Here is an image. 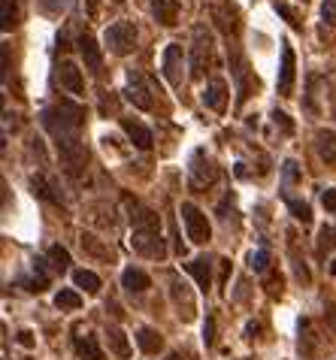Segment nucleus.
<instances>
[{"label": "nucleus", "mask_w": 336, "mask_h": 360, "mask_svg": "<svg viewBox=\"0 0 336 360\" xmlns=\"http://www.w3.org/2000/svg\"><path fill=\"white\" fill-rule=\"evenodd\" d=\"M82 122H85V109L76 103H58L43 112L46 131L58 139V152H61L70 173H76V169L85 167V161H88V152H85L82 139H79Z\"/></svg>", "instance_id": "nucleus-1"}, {"label": "nucleus", "mask_w": 336, "mask_h": 360, "mask_svg": "<svg viewBox=\"0 0 336 360\" xmlns=\"http://www.w3.org/2000/svg\"><path fill=\"white\" fill-rule=\"evenodd\" d=\"M191 76L194 79H203L212 67V34L206 25H197L194 34H191Z\"/></svg>", "instance_id": "nucleus-2"}, {"label": "nucleus", "mask_w": 336, "mask_h": 360, "mask_svg": "<svg viewBox=\"0 0 336 360\" xmlns=\"http://www.w3.org/2000/svg\"><path fill=\"white\" fill-rule=\"evenodd\" d=\"M215 179H219V167H215V161L203 148H197L191 155V167H188V185H191L194 191H206Z\"/></svg>", "instance_id": "nucleus-3"}, {"label": "nucleus", "mask_w": 336, "mask_h": 360, "mask_svg": "<svg viewBox=\"0 0 336 360\" xmlns=\"http://www.w3.org/2000/svg\"><path fill=\"white\" fill-rule=\"evenodd\" d=\"M103 43L118 58L131 55L136 49V25L134 22H115V25H110V27H106V34H103Z\"/></svg>", "instance_id": "nucleus-4"}, {"label": "nucleus", "mask_w": 336, "mask_h": 360, "mask_svg": "<svg viewBox=\"0 0 336 360\" xmlns=\"http://www.w3.org/2000/svg\"><path fill=\"white\" fill-rule=\"evenodd\" d=\"M227 58H231V73L236 79V106H243L245 100H249V94H252V85H258V79L252 76L249 61H245L243 52L236 46L227 49Z\"/></svg>", "instance_id": "nucleus-5"}, {"label": "nucleus", "mask_w": 336, "mask_h": 360, "mask_svg": "<svg viewBox=\"0 0 336 360\" xmlns=\"http://www.w3.org/2000/svg\"><path fill=\"white\" fill-rule=\"evenodd\" d=\"M182 221H185V230H188V239H191V243L206 245L212 239L209 218H206L194 203H182Z\"/></svg>", "instance_id": "nucleus-6"}, {"label": "nucleus", "mask_w": 336, "mask_h": 360, "mask_svg": "<svg viewBox=\"0 0 336 360\" xmlns=\"http://www.w3.org/2000/svg\"><path fill=\"white\" fill-rule=\"evenodd\" d=\"M131 245H134L136 255L152 257V261H164L167 257V245L161 239V230H134Z\"/></svg>", "instance_id": "nucleus-7"}, {"label": "nucleus", "mask_w": 336, "mask_h": 360, "mask_svg": "<svg viewBox=\"0 0 336 360\" xmlns=\"http://www.w3.org/2000/svg\"><path fill=\"white\" fill-rule=\"evenodd\" d=\"M170 297H173V306H176V312H179L182 321H194V315H197L194 294H191V288H188V282H182L179 276L170 278Z\"/></svg>", "instance_id": "nucleus-8"}, {"label": "nucleus", "mask_w": 336, "mask_h": 360, "mask_svg": "<svg viewBox=\"0 0 336 360\" xmlns=\"http://www.w3.org/2000/svg\"><path fill=\"white\" fill-rule=\"evenodd\" d=\"M124 209H127V218H131L134 230H161V218H157L149 206H143L140 200L124 197Z\"/></svg>", "instance_id": "nucleus-9"}, {"label": "nucleus", "mask_w": 336, "mask_h": 360, "mask_svg": "<svg viewBox=\"0 0 336 360\" xmlns=\"http://www.w3.org/2000/svg\"><path fill=\"white\" fill-rule=\"evenodd\" d=\"M124 97L131 100V103L136 109H143V112H149V109L155 106V100H152V91H149V85H146V79L140 73H127V85H124Z\"/></svg>", "instance_id": "nucleus-10"}, {"label": "nucleus", "mask_w": 336, "mask_h": 360, "mask_svg": "<svg viewBox=\"0 0 336 360\" xmlns=\"http://www.w3.org/2000/svg\"><path fill=\"white\" fill-rule=\"evenodd\" d=\"M161 70H164V79H167V82H170L173 88L182 85V46H179V43H170V46L164 49Z\"/></svg>", "instance_id": "nucleus-11"}, {"label": "nucleus", "mask_w": 336, "mask_h": 360, "mask_svg": "<svg viewBox=\"0 0 336 360\" xmlns=\"http://www.w3.org/2000/svg\"><path fill=\"white\" fill-rule=\"evenodd\" d=\"M294 79H297V58H294V49L285 46L282 49V67H279V94L282 97H291L294 91Z\"/></svg>", "instance_id": "nucleus-12"}, {"label": "nucleus", "mask_w": 336, "mask_h": 360, "mask_svg": "<svg viewBox=\"0 0 336 360\" xmlns=\"http://www.w3.org/2000/svg\"><path fill=\"white\" fill-rule=\"evenodd\" d=\"M203 103L209 109H215V112H224L227 109V82L221 76L209 79V85H206V91H203Z\"/></svg>", "instance_id": "nucleus-13"}, {"label": "nucleus", "mask_w": 336, "mask_h": 360, "mask_svg": "<svg viewBox=\"0 0 336 360\" xmlns=\"http://www.w3.org/2000/svg\"><path fill=\"white\" fill-rule=\"evenodd\" d=\"M58 82H61L64 91H70V94H82V70H79L73 61H64L61 67H58Z\"/></svg>", "instance_id": "nucleus-14"}, {"label": "nucleus", "mask_w": 336, "mask_h": 360, "mask_svg": "<svg viewBox=\"0 0 336 360\" xmlns=\"http://www.w3.org/2000/svg\"><path fill=\"white\" fill-rule=\"evenodd\" d=\"M79 52L85 58V67L94 70V73H101L103 67V55H101V46H97V39L91 34H79Z\"/></svg>", "instance_id": "nucleus-15"}, {"label": "nucleus", "mask_w": 336, "mask_h": 360, "mask_svg": "<svg viewBox=\"0 0 336 360\" xmlns=\"http://www.w3.org/2000/svg\"><path fill=\"white\" fill-rule=\"evenodd\" d=\"M122 127H124V134L131 136V143L136 146V148H152V131L146 124H140L136 118H122Z\"/></svg>", "instance_id": "nucleus-16"}, {"label": "nucleus", "mask_w": 336, "mask_h": 360, "mask_svg": "<svg viewBox=\"0 0 336 360\" xmlns=\"http://www.w3.org/2000/svg\"><path fill=\"white\" fill-rule=\"evenodd\" d=\"M315 148H318V158L324 164H336V131L324 127L315 134Z\"/></svg>", "instance_id": "nucleus-17"}, {"label": "nucleus", "mask_w": 336, "mask_h": 360, "mask_svg": "<svg viewBox=\"0 0 336 360\" xmlns=\"http://www.w3.org/2000/svg\"><path fill=\"white\" fill-rule=\"evenodd\" d=\"M152 13L164 27H173L179 22V0H152Z\"/></svg>", "instance_id": "nucleus-18"}, {"label": "nucleus", "mask_w": 336, "mask_h": 360, "mask_svg": "<svg viewBox=\"0 0 336 360\" xmlns=\"http://www.w3.org/2000/svg\"><path fill=\"white\" fill-rule=\"evenodd\" d=\"M122 285H124L131 294H143V291H149V288H152V278L146 276L143 269L127 266V269H124V276H122Z\"/></svg>", "instance_id": "nucleus-19"}, {"label": "nucleus", "mask_w": 336, "mask_h": 360, "mask_svg": "<svg viewBox=\"0 0 336 360\" xmlns=\"http://www.w3.org/2000/svg\"><path fill=\"white\" fill-rule=\"evenodd\" d=\"M185 269L197 278V285H200L203 291H209L212 288V264L206 261V257H194L191 264H185Z\"/></svg>", "instance_id": "nucleus-20"}, {"label": "nucleus", "mask_w": 336, "mask_h": 360, "mask_svg": "<svg viewBox=\"0 0 336 360\" xmlns=\"http://www.w3.org/2000/svg\"><path fill=\"white\" fill-rule=\"evenodd\" d=\"M136 345H140L146 354H157L164 348V336L157 333V330H152V327H140L136 330Z\"/></svg>", "instance_id": "nucleus-21"}, {"label": "nucleus", "mask_w": 336, "mask_h": 360, "mask_svg": "<svg viewBox=\"0 0 336 360\" xmlns=\"http://www.w3.org/2000/svg\"><path fill=\"white\" fill-rule=\"evenodd\" d=\"M76 354L82 360H106L103 348L97 345V336H76Z\"/></svg>", "instance_id": "nucleus-22"}, {"label": "nucleus", "mask_w": 336, "mask_h": 360, "mask_svg": "<svg viewBox=\"0 0 336 360\" xmlns=\"http://www.w3.org/2000/svg\"><path fill=\"white\" fill-rule=\"evenodd\" d=\"M106 339H110V348H112L115 357H122V360L131 357V342H127V336H124L122 327H110V330H106Z\"/></svg>", "instance_id": "nucleus-23"}, {"label": "nucleus", "mask_w": 336, "mask_h": 360, "mask_svg": "<svg viewBox=\"0 0 336 360\" xmlns=\"http://www.w3.org/2000/svg\"><path fill=\"white\" fill-rule=\"evenodd\" d=\"M79 243H82V252L101 257V261H110V257H112V248H106L101 239L91 236V233H82V236H79Z\"/></svg>", "instance_id": "nucleus-24"}, {"label": "nucleus", "mask_w": 336, "mask_h": 360, "mask_svg": "<svg viewBox=\"0 0 336 360\" xmlns=\"http://www.w3.org/2000/svg\"><path fill=\"white\" fill-rule=\"evenodd\" d=\"M18 22V6L15 0H0V27H4V34H9Z\"/></svg>", "instance_id": "nucleus-25"}, {"label": "nucleus", "mask_w": 336, "mask_h": 360, "mask_svg": "<svg viewBox=\"0 0 336 360\" xmlns=\"http://www.w3.org/2000/svg\"><path fill=\"white\" fill-rule=\"evenodd\" d=\"M73 282H76V288H82L85 294H97V291H101V278H97L91 269H76Z\"/></svg>", "instance_id": "nucleus-26"}, {"label": "nucleus", "mask_w": 336, "mask_h": 360, "mask_svg": "<svg viewBox=\"0 0 336 360\" xmlns=\"http://www.w3.org/2000/svg\"><path fill=\"white\" fill-rule=\"evenodd\" d=\"M31 188H34V194H37V197L49 200V203H61V194H55V188L49 185L43 176H34V179H31Z\"/></svg>", "instance_id": "nucleus-27"}, {"label": "nucleus", "mask_w": 336, "mask_h": 360, "mask_svg": "<svg viewBox=\"0 0 336 360\" xmlns=\"http://www.w3.org/2000/svg\"><path fill=\"white\" fill-rule=\"evenodd\" d=\"M27 291H46V288H49V273H46V269H43V261H37V266H34V276L31 278H27Z\"/></svg>", "instance_id": "nucleus-28"}, {"label": "nucleus", "mask_w": 336, "mask_h": 360, "mask_svg": "<svg viewBox=\"0 0 336 360\" xmlns=\"http://www.w3.org/2000/svg\"><path fill=\"white\" fill-rule=\"evenodd\" d=\"M49 264H52L58 273H64V269L70 266V252H67L64 245H52L49 248Z\"/></svg>", "instance_id": "nucleus-29"}, {"label": "nucleus", "mask_w": 336, "mask_h": 360, "mask_svg": "<svg viewBox=\"0 0 336 360\" xmlns=\"http://www.w3.org/2000/svg\"><path fill=\"white\" fill-rule=\"evenodd\" d=\"M288 209H291V215L297 218V221H300L303 227H309V224H312V209L306 206V203H300V200L288 197Z\"/></svg>", "instance_id": "nucleus-30"}, {"label": "nucleus", "mask_w": 336, "mask_h": 360, "mask_svg": "<svg viewBox=\"0 0 336 360\" xmlns=\"http://www.w3.org/2000/svg\"><path fill=\"white\" fill-rule=\"evenodd\" d=\"M55 306L58 309H67V312H76L79 306H82V297H79L76 291H61L55 297Z\"/></svg>", "instance_id": "nucleus-31"}, {"label": "nucleus", "mask_w": 336, "mask_h": 360, "mask_svg": "<svg viewBox=\"0 0 336 360\" xmlns=\"http://www.w3.org/2000/svg\"><path fill=\"white\" fill-rule=\"evenodd\" d=\"M212 15L219 18V27H221L224 34H236V31H240V22H236V18H231V15H227L221 6H215V9H212Z\"/></svg>", "instance_id": "nucleus-32"}, {"label": "nucleus", "mask_w": 336, "mask_h": 360, "mask_svg": "<svg viewBox=\"0 0 336 360\" xmlns=\"http://www.w3.org/2000/svg\"><path fill=\"white\" fill-rule=\"evenodd\" d=\"M249 266L254 269V273H270V252H252V257H249Z\"/></svg>", "instance_id": "nucleus-33"}, {"label": "nucleus", "mask_w": 336, "mask_h": 360, "mask_svg": "<svg viewBox=\"0 0 336 360\" xmlns=\"http://www.w3.org/2000/svg\"><path fill=\"white\" fill-rule=\"evenodd\" d=\"M321 18L330 27H336V0H324V4H321Z\"/></svg>", "instance_id": "nucleus-34"}, {"label": "nucleus", "mask_w": 336, "mask_h": 360, "mask_svg": "<svg viewBox=\"0 0 336 360\" xmlns=\"http://www.w3.org/2000/svg\"><path fill=\"white\" fill-rule=\"evenodd\" d=\"M336 245V230L333 227H324L321 230V245H318V252L324 255V252H328V248H333Z\"/></svg>", "instance_id": "nucleus-35"}, {"label": "nucleus", "mask_w": 336, "mask_h": 360, "mask_svg": "<svg viewBox=\"0 0 336 360\" xmlns=\"http://www.w3.org/2000/svg\"><path fill=\"white\" fill-rule=\"evenodd\" d=\"M321 203H324V209H328V212L336 215V188H328V191L321 194Z\"/></svg>", "instance_id": "nucleus-36"}, {"label": "nucleus", "mask_w": 336, "mask_h": 360, "mask_svg": "<svg viewBox=\"0 0 336 360\" xmlns=\"http://www.w3.org/2000/svg\"><path fill=\"white\" fill-rule=\"evenodd\" d=\"M203 339H206V345L215 342V318L212 315L206 318V324H203Z\"/></svg>", "instance_id": "nucleus-37"}, {"label": "nucleus", "mask_w": 336, "mask_h": 360, "mask_svg": "<svg viewBox=\"0 0 336 360\" xmlns=\"http://www.w3.org/2000/svg\"><path fill=\"white\" fill-rule=\"evenodd\" d=\"M273 118H276V127H282L285 134H291V131H294V124L288 122V115H285V112H276Z\"/></svg>", "instance_id": "nucleus-38"}, {"label": "nucleus", "mask_w": 336, "mask_h": 360, "mask_svg": "<svg viewBox=\"0 0 336 360\" xmlns=\"http://www.w3.org/2000/svg\"><path fill=\"white\" fill-rule=\"evenodd\" d=\"M276 9H279V13L285 15V18H288V22L294 25V27H297L300 22H297V13H294V9H288V6H285V4H276Z\"/></svg>", "instance_id": "nucleus-39"}, {"label": "nucleus", "mask_w": 336, "mask_h": 360, "mask_svg": "<svg viewBox=\"0 0 336 360\" xmlns=\"http://www.w3.org/2000/svg\"><path fill=\"white\" fill-rule=\"evenodd\" d=\"M297 164L294 161H285V179H288V182H297Z\"/></svg>", "instance_id": "nucleus-40"}, {"label": "nucleus", "mask_w": 336, "mask_h": 360, "mask_svg": "<svg viewBox=\"0 0 336 360\" xmlns=\"http://www.w3.org/2000/svg\"><path fill=\"white\" fill-rule=\"evenodd\" d=\"M276 291H282V278L273 273V276H270V294H276Z\"/></svg>", "instance_id": "nucleus-41"}, {"label": "nucleus", "mask_w": 336, "mask_h": 360, "mask_svg": "<svg viewBox=\"0 0 336 360\" xmlns=\"http://www.w3.org/2000/svg\"><path fill=\"white\" fill-rule=\"evenodd\" d=\"M18 342H22L25 348H31V345H34V339H31V333H27V330H22V333H18Z\"/></svg>", "instance_id": "nucleus-42"}, {"label": "nucleus", "mask_w": 336, "mask_h": 360, "mask_svg": "<svg viewBox=\"0 0 336 360\" xmlns=\"http://www.w3.org/2000/svg\"><path fill=\"white\" fill-rule=\"evenodd\" d=\"M164 360H182V357H179V354H167Z\"/></svg>", "instance_id": "nucleus-43"}, {"label": "nucleus", "mask_w": 336, "mask_h": 360, "mask_svg": "<svg viewBox=\"0 0 336 360\" xmlns=\"http://www.w3.org/2000/svg\"><path fill=\"white\" fill-rule=\"evenodd\" d=\"M330 273H333V276H336V261H333V264H330Z\"/></svg>", "instance_id": "nucleus-44"}, {"label": "nucleus", "mask_w": 336, "mask_h": 360, "mask_svg": "<svg viewBox=\"0 0 336 360\" xmlns=\"http://www.w3.org/2000/svg\"><path fill=\"white\" fill-rule=\"evenodd\" d=\"M303 4H309V0H303Z\"/></svg>", "instance_id": "nucleus-45"}]
</instances>
